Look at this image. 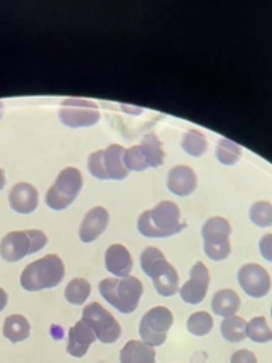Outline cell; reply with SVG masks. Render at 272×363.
Here are the masks:
<instances>
[{
    "label": "cell",
    "instance_id": "obj_28",
    "mask_svg": "<svg viewBox=\"0 0 272 363\" xmlns=\"http://www.w3.org/2000/svg\"><path fill=\"white\" fill-rule=\"evenodd\" d=\"M251 221L258 227L272 225V204L268 201H258L249 210Z\"/></svg>",
    "mask_w": 272,
    "mask_h": 363
},
{
    "label": "cell",
    "instance_id": "obj_16",
    "mask_svg": "<svg viewBox=\"0 0 272 363\" xmlns=\"http://www.w3.org/2000/svg\"><path fill=\"white\" fill-rule=\"evenodd\" d=\"M109 214L103 207H94L91 208L79 227V238L82 242H92L95 241L108 227Z\"/></svg>",
    "mask_w": 272,
    "mask_h": 363
},
{
    "label": "cell",
    "instance_id": "obj_5",
    "mask_svg": "<svg viewBox=\"0 0 272 363\" xmlns=\"http://www.w3.org/2000/svg\"><path fill=\"white\" fill-rule=\"evenodd\" d=\"M47 241V235L40 230L11 231L0 242V257L4 261L16 262L42 250Z\"/></svg>",
    "mask_w": 272,
    "mask_h": 363
},
{
    "label": "cell",
    "instance_id": "obj_32",
    "mask_svg": "<svg viewBox=\"0 0 272 363\" xmlns=\"http://www.w3.org/2000/svg\"><path fill=\"white\" fill-rule=\"evenodd\" d=\"M231 363H256V356L251 350L241 349L231 356Z\"/></svg>",
    "mask_w": 272,
    "mask_h": 363
},
{
    "label": "cell",
    "instance_id": "obj_7",
    "mask_svg": "<svg viewBox=\"0 0 272 363\" xmlns=\"http://www.w3.org/2000/svg\"><path fill=\"white\" fill-rule=\"evenodd\" d=\"M82 187V174L75 167L62 169L45 194V203L52 210H64L76 199Z\"/></svg>",
    "mask_w": 272,
    "mask_h": 363
},
{
    "label": "cell",
    "instance_id": "obj_21",
    "mask_svg": "<svg viewBox=\"0 0 272 363\" xmlns=\"http://www.w3.org/2000/svg\"><path fill=\"white\" fill-rule=\"evenodd\" d=\"M3 335L11 343L23 342L30 336V323L23 315H10L4 320Z\"/></svg>",
    "mask_w": 272,
    "mask_h": 363
},
{
    "label": "cell",
    "instance_id": "obj_31",
    "mask_svg": "<svg viewBox=\"0 0 272 363\" xmlns=\"http://www.w3.org/2000/svg\"><path fill=\"white\" fill-rule=\"evenodd\" d=\"M259 252L266 261L272 262V234H265L259 240Z\"/></svg>",
    "mask_w": 272,
    "mask_h": 363
},
{
    "label": "cell",
    "instance_id": "obj_20",
    "mask_svg": "<svg viewBox=\"0 0 272 363\" xmlns=\"http://www.w3.org/2000/svg\"><path fill=\"white\" fill-rule=\"evenodd\" d=\"M241 308L239 295L232 289H220L214 294L211 301V309L215 315L227 318L232 316Z\"/></svg>",
    "mask_w": 272,
    "mask_h": 363
},
{
    "label": "cell",
    "instance_id": "obj_12",
    "mask_svg": "<svg viewBox=\"0 0 272 363\" xmlns=\"http://www.w3.org/2000/svg\"><path fill=\"white\" fill-rule=\"evenodd\" d=\"M238 284L251 298H262L271 289V277L268 271L258 264H245L239 268Z\"/></svg>",
    "mask_w": 272,
    "mask_h": 363
},
{
    "label": "cell",
    "instance_id": "obj_14",
    "mask_svg": "<svg viewBox=\"0 0 272 363\" xmlns=\"http://www.w3.org/2000/svg\"><path fill=\"white\" fill-rule=\"evenodd\" d=\"M10 207L20 214H30L38 206V191L30 183H17L8 193Z\"/></svg>",
    "mask_w": 272,
    "mask_h": 363
},
{
    "label": "cell",
    "instance_id": "obj_8",
    "mask_svg": "<svg viewBox=\"0 0 272 363\" xmlns=\"http://www.w3.org/2000/svg\"><path fill=\"white\" fill-rule=\"evenodd\" d=\"M230 234L231 225L222 217H211L204 223L201 235L204 241V252L210 259L224 261L230 255Z\"/></svg>",
    "mask_w": 272,
    "mask_h": 363
},
{
    "label": "cell",
    "instance_id": "obj_17",
    "mask_svg": "<svg viewBox=\"0 0 272 363\" xmlns=\"http://www.w3.org/2000/svg\"><path fill=\"white\" fill-rule=\"evenodd\" d=\"M197 187V177L191 167L178 164L174 166L167 176V189L180 197L191 194Z\"/></svg>",
    "mask_w": 272,
    "mask_h": 363
},
{
    "label": "cell",
    "instance_id": "obj_13",
    "mask_svg": "<svg viewBox=\"0 0 272 363\" xmlns=\"http://www.w3.org/2000/svg\"><path fill=\"white\" fill-rule=\"evenodd\" d=\"M210 285V272L208 268L197 261L190 269V279L186 281L178 289L180 298L190 305H197L204 301Z\"/></svg>",
    "mask_w": 272,
    "mask_h": 363
},
{
    "label": "cell",
    "instance_id": "obj_4",
    "mask_svg": "<svg viewBox=\"0 0 272 363\" xmlns=\"http://www.w3.org/2000/svg\"><path fill=\"white\" fill-rule=\"evenodd\" d=\"M102 298L122 313H132L139 305L143 294V284L136 277L105 278L99 282Z\"/></svg>",
    "mask_w": 272,
    "mask_h": 363
},
{
    "label": "cell",
    "instance_id": "obj_15",
    "mask_svg": "<svg viewBox=\"0 0 272 363\" xmlns=\"http://www.w3.org/2000/svg\"><path fill=\"white\" fill-rule=\"evenodd\" d=\"M96 340L94 330L81 319L68 330L67 352L74 357H82L86 354L89 346Z\"/></svg>",
    "mask_w": 272,
    "mask_h": 363
},
{
    "label": "cell",
    "instance_id": "obj_19",
    "mask_svg": "<svg viewBox=\"0 0 272 363\" xmlns=\"http://www.w3.org/2000/svg\"><path fill=\"white\" fill-rule=\"evenodd\" d=\"M120 363H154L156 352L143 340H129L120 349Z\"/></svg>",
    "mask_w": 272,
    "mask_h": 363
},
{
    "label": "cell",
    "instance_id": "obj_18",
    "mask_svg": "<svg viewBox=\"0 0 272 363\" xmlns=\"http://www.w3.org/2000/svg\"><path fill=\"white\" fill-rule=\"evenodd\" d=\"M105 267L119 278L129 277L133 267L132 255L122 244H112L105 252Z\"/></svg>",
    "mask_w": 272,
    "mask_h": 363
},
{
    "label": "cell",
    "instance_id": "obj_34",
    "mask_svg": "<svg viewBox=\"0 0 272 363\" xmlns=\"http://www.w3.org/2000/svg\"><path fill=\"white\" fill-rule=\"evenodd\" d=\"M6 184V176H4V172L0 169V190L4 187Z\"/></svg>",
    "mask_w": 272,
    "mask_h": 363
},
{
    "label": "cell",
    "instance_id": "obj_36",
    "mask_svg": "<svg viewBox=\"0 0 272 363\" xmlns=\"http://www.w3.org/2000/svg\"><path fill=\"white\" fill-rule=\"evenodd\" d=\"M271 316H272V306H271Z\"/></svg>",
    "mask_w": 272,
    "mask_h": 363
},
{
    "label": "cell",
    "instance_id": "obj_10",
    "mask_svg": "<svg viewBox=\"0 0 272 363\" xmlns=\"http://www.w3.org/2000/svg\"><path fill=\"white\" fill-rule=\"evenodd\" d=\"M82 320L94 330L96 339L102 343H113L120 336V325L115 316L98 302H91L84 308Z\"/></svg>",
    "mask_w": 272,
    "mask_h": 363
},
{
    "label": "cell",
    "instance_id": "obj_27",
    "mask_svg": "<svg viewBox=\"0 0 272 363\" xmlns=\"http://www.w3.org/2000/svg\"><path fill=\"white\" fill-rule=\"evenodd\" d=\"M214 320L211 315L205 311H198L190 315L187 320V329L194 336H204L211 332Z\"/></svg>",
    "mask_w": 272,
    "mask_h": 363
},
{
    "label": "cell",
    "instance_id": "obj_6",
    "mask_svg": "<svg viewBox=\"0 0 272 363\" xmlns=\"http://www.w3.org/2000/svg\"><path fill=\"white\" fill-rule=\"evenodd\" d=\"M123 155L125 149L120 145H110L105 150H96L88 157V170L101 180H122L129 174Z\"/></svg>",
    "mask_w": 272,
    "mask_h": 363
},
{
    "label": "cell",
    "instance_id": "obj_11",
    "mask_svg": "<svg viewBox=\"0 0 272 363\" xmlns=\"http://www.w3.org/2000/svg\"><path fill=\"white\" fill-rule=\"evenodd\" d=\"M58 116L68 128H86L95 125L99 121L101 113L94 102L88 99L69 98L61 104Z\"/></svg>",
    "mask_w": 272,
    "mask_h": 363
},
{
    "label": "cell",
    "instance_id": "obj_22",
    "mask_svg": "<svg viewBox=\"0 0 272 363\" xmlns=\"http://www.w3.org/2000/svg\"><path fill=\"white\" fill-rule=\"evenodd\" d=\"M221 335L227 342H242L246 337V320L237 315L224 318L221 322Z\"/></svg>",
    "mask_w": 272,
    "mask_h": 363
},
{
    "label": "cell",
    "instance_id": "obj_24",
    "mask_svg": "<svg viewBox=\"0 0 272 363\" xmlns=\"http://www.w3.org/2000/svg\"><path fill=\"white\" fill-rule=\"evenodd\" d=\"M65 299L72 305H82L91 295V284L84 278H74L64 291Z\"/></svg>",
    "mask_w": 272,
    "mask_h": 363
},
{
    "label": "cell",
    "instance_id": "obj_25",
    "mask_svg": "<svg viewBox=\"0 0 272 363\" xmlns=\"http://www.w3.org/2000/svg\"><path fill=\"white\" fill-rule=\"evenodd\" d=\"M246 336L256 343H268L272 340V329L264 316H255L246 322Z\"/></svg>",
    "mask_w": 272,
    "mask_h": 363
},
{
    "label": "cell",
    "instance_id": "obj_3",
    "mask_svg": "<svg viewBox=\"0 0 272 363\" xmlns=\"http://www.w3.org/2000/svg\"><path fill=\"white\" fill-rule=\"evenodd\" d=\"M140 267L152 279L159 295L171 296L178 291V274L160 250L154 247L144 248L140 255Z\"/></svg>",
    "mask_w": 272,
    "mask_h": 363
},
{
    "label": "cell",
    "instance_id": "obj_29",
    "mask_svg": "<svg viewBox=\"0 0 272 363\" xmlns=\"http://www.w3.org/2000/svg\"><path fill=\"white\" fill-rule=\"evenodd\" d=\"M123 162H125V166L128 167V170L142 172V170H146L149 167V164L144 159V155L140 149V145L126 149L125 155H123Z\"/></svg>",
    "mask_w": 272,
    "mask_h": 363
},
{
    "label": "cell",
    "instance_id": "obj_2",
    "mask_svg": "<svg viewBox=\"0 0 272 363\" xmlns=\"http://www.w3.org/2000/svg\"><path fill=\"white\" fill-rule=\"evenodd\" d=\"M65 275L62 259L55 254H48L30 262L20 275V285L30 292L57 286Z\"/></svg>",
    "mask_w": 272,
    "mask_h": 363
},
{
    "label": "cell",
    "instance_id": "obj_1",
    "mask_svg": "<svg viewBox=\"0 0 272 363\" xmlns=\"http://www.w3.org/2000/svg\"><path fill=\"white\" fill-rule=\"evenodd\" d=\"M184 228L186 223L181 220L178 206L167 200L143 211L137 220L139 233L149 238L171 237Z\"/></svg>",
    "mask_w": 272,
    "mask_h": 363
},
{
    "label": "cell",
    "instance_id": "obj_9",
    "mask_svg": "<svg viewBox=\"0 0 272 363\" xmlns=\"http://www.w3.org/2000/svg\"><path fill=\"white\" fill-rule=\"evenodd\" d=\"M173 325V315L166 306L149 309L140 319L139 335L149 346H162Z\"/></svg>",
    "mask_w": 272,
    "mask_h": 363
},
{
    "label": "cell",
    "instance_id": "obj_35",
    "mask_svg": "<svg viewBox=\"0 0 272 363\" xmlns=\"http://www.w3.org/2000/svg\"><path fill=\"white\" fill-rule=\"evenodd\" d=\"M1 113H3V104L0 102V118H1Z\"/></svg>",
    "mask_w": 272,
    "mask_h": 363
},
{
    "label": "cell",
    "instance_id": "obj_30",
    "mask_svg": "<svg viewBox=\"0 0 272 363\" xmlns=\"http://www.w3.org/2000/svg\"><path fill=\"white\" fill-rule=\"evenodd\" d=\"M217 159L222 163V164H232L238 160L239 155H241V149L231 140L228 139H222L215 150Z\"/></svg>",
    "mask_w": 272,
    "mask_h": 363
},
{
    "label": "cell",
    "instance_id": "obj_23",
    "mask_svg": "<svg viewBox=\"0 0 272 363\" xmlns=\"http://www.w3.org/2000/svg\"><path fill=\"white\" fill-rule=\"evenodd\" d=\"M140 149L144 155V159L149 164V167H159L163 164L164 160V150L162 146L160 139L154 135H146L140 143Z\"/></svg>",
    "mask_w": 272,
    "mask_h": 363
},
{
    "label": "cell",
    "instance_id": "obj_33",
    "mask_svg": "<svg viewBox=\"0 0 272 363\" xmlns=\"http://www.w3.org/2000/svg\"><path fill=\"white\" fill-rule=\"evenodd\" d=\"M6 305H7V294L3 288H0V312L6 308Z\"/></svg>",
    "mask_w": 272,
    "mask_h": 363
},
{
    "label": "cell",
    "instance_id": "obj_26",
    "mask_svg": "<svg viewBox=\"0 0 272 363\" xmlns=\"http://www.w3.org/2000/svg\"><path fill=\"white\" fill-rule=\"evenodd\" d=\"M181 147L190 156H201L207 149L205 136L196 129H190L181 139Z\"/></svg>",
    "mask_w": 272,
    "mask_h": 363
}]
</instances>
